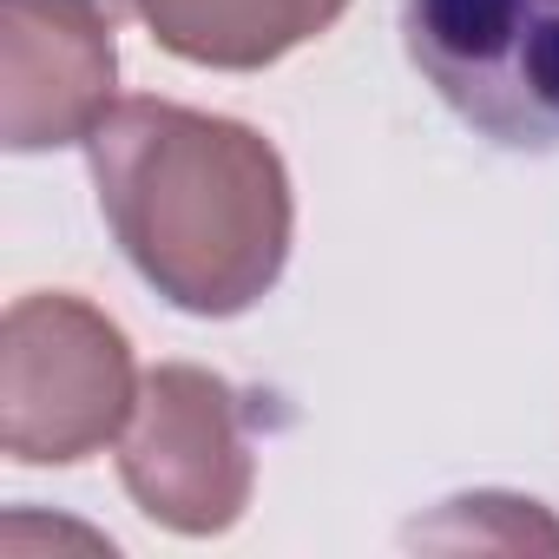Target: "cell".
<instances>
[{"label": "cell", "mask_w": 559, "mask_h": 559, "mask_svg": "<svg viewBox=\"0 0 559 559\" xmlns=\"http://www.w3.org/2000/svg\"><path fill=\"white\" fill-rule=\"evenodd\" d=\"M119 480L132 507L178 539L230 533L257 493L243 395L198 362H158L119 435Z\"/></svg>", "instance_id": "obj_4"}, {"label": "cell", "mask_w": 559, "mask_h": 559, "mask_svg": "<svg viewBox=\"0 0 559 559\" xmlns=\"http://www.w3.org/2000/svg\"><path fill=\"white\" fill-rule=\"evenodd\" d=\"M415 546H448V552H559V520L539 500L520 493H454L428 520L408 526Z\"/></svg>", "instance_id": "obj_7"}, {"label": "cell", "mask_w": 559, "mask_h": 559, "mask_svg": "<svg viewBox=\"0 0 559 559\" xmlns=\"http://www.w3.org/2000/svg\"><path fill=\"white\" fill-rule=\"evenodd\" d=\"M428 93L500 152H559V0H402Z\"/></svg>", "instance_id": "obj_3"}, {"label": "cell", "mask_w": 559, "mask_h": 559, "mask_svg": "<svg viewBox=\"0 0 559 559\" xmlns=\"http://www.w3.org/2000/svg\"><path fill=\"white\" fill-rule=\"evenodd\" d=\"M93 8H106L112 21H126V14H132V0H93Z\"/></svg>", "instance_id": "obj_8"}, {"label": "cell", "mask_w": 559, "mask_h": 559, "mask_svg": "<svg viewBox=\"0 0 559 559\" xmlns=\"http://www.w3.org/2000/svg\"><path fill=\"white\" fill-rule=\"evenodd\" d=\"M99 211L145 284L204 323L257 310L290 263V165L257 126L126 99L86 139Z\"/></svg>", "instance_id": "obj_1"}, {"label": "cell", "mask_w": 559, "mask_h": 559, "mask_svg": "<svg viewBox=\"0 0 559 559\" xmlns=\"http://www.w3.org/2000/svg\"><path fill=\"white\" fill-rule=\"evenodd\" d=\"M132 14L185 67L263 73L323 40L349 14V0H132Z\"/></svg>", "instance_id": "obj_6"}, {"label": "cell", "mask_w": 559, "mask_h": 559, "mask_svg": "<svg viewBox=\"0 0 559 559\" xmlns=\"http://www.w3.org/2000/svg\"><path fill=\"white\" fill-rule=\"evenodd\" d=\"M126 330L73 290H34L0 323V448L21 467H73L126 435L139 402Z\"/></svg>", "instance_id": "obj_2"}, {"label": "cell", "mask_w": 559, "mask_h": 559, "mask_svg": "<svg viewBox=\"0 0 559 559\" xmlns=\"http://www.w3.org/2000/svg\"><path fill=\"white\" fill-rule=\"evenodd\" d=\"M112 14L93 0H0V145H86L119 86Z\"/></svg>", "instance_id": "obj_5"}]
</instances>
